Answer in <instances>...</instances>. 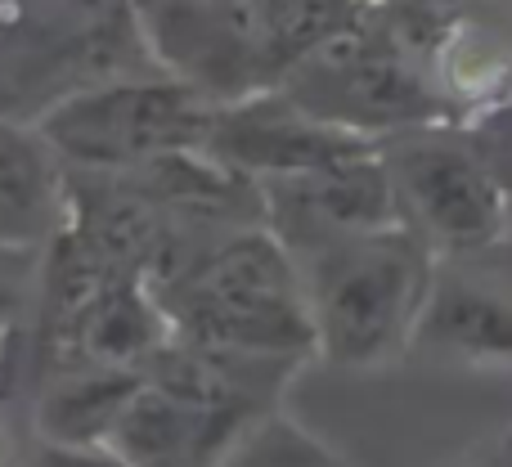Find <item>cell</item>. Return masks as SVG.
Segmentation results:
<instances>
[{"label":"cell","mask_w":512,"mask_h":467,"mask_svg":"<svg viewBox=\"0 0 512 467\" xmlns=\"http://www.w3.org/2000/svg\"><path fill=\"white\" fill-rule=\"evenodd\" d=\"M153 297L167 310L171 333L194 346L297 364L315 355L301 265L265 225L212 238Z\"/></svg>","instance_id":"6da1fadb"},{"label":"cell","mask_w":512,"mask_h":467,"mask_svg":"<svg viewBox=\"0 0 512 467\" xmlns=\"http://www.w3.org/2000/svg\"><path fill=\"white\" fill-rule=\"evenodd\" d=\"M301 283L315 324V355L342 369H378L414 346L432 292V247L409 225L301 256Z\"/></svg>","instance_id":"7a4b0ae2"},{"label":"cell","mask_w":512,"mask_h":467,"mask_svg":"<svg viewBox=\"0 0 512 467\" xmlns=\"http://www.w3.org/2000/svg\"><path fill=\"white\" fill-rule=\"evenodd\" d=\"M212 99L162 68L86 86L36 117L68 171L126 176L158 158L203 149Z\"/></svg>","instance_id":"3957f363"},{"label":"cell","mask_w":512,"mask_h":467,"mask_svg":"<svg viewBox=\"0 0 512 467\" xmlns=\"http://www.w3.org/2000/svg\"><path fill=\"white\" fill-rule=\"evenodd\" d=\"M279 90L319 122L378 144L418 126H441L454 113L432 72L382 32L369 5L351 27L292 63L279 77Z\"/></svg>","instance_id":"277c9868"},{"label":"cell","mask_w":512,"mask_h":467,"mask_svg":"<svg viewBox=\"0 0 512 467\" xmlns=\"http://www.w3.org/2000/svg\"><path fill=\"white\" fill-rule=\"evenodd\" d=\"M400 221L432 252H486L508 234V194L490 162L463 140L418 126L382 140Z\"/></svg>","instance_id":"5b68a950"},{"label":"cell","mask_w":512,"mask_h":467,"mask_svg":"<svg viewBox=\"0 0 512 467\" xmlns=\"http://www.w3.org/2000/svg\"><path fill=\"white\" fill-rule=\"evenodd\" d=\"M256 189H261V225L297 261L342 243V238L405 225L382 149L319 171H301V176L261 180Z\"/></svg>","instance_id":"8992f818"},{"label":"cell","mask_w":512,"mask_h":467,"mask_svg":"<svg viewBox=\"0 0 512 467\" xmlns=\"http://www.w3.org/2000/svg\"><path fill=\"white\" fill-rule=\"evenodd\" d=\"M378 149H382L378 140H364V135H351L342 126H328L319 117H310L279 86L230 99V104H212L207 135H203L207 158L256 180V185L333 167V162H351Z\"/></svg>","instance_id":"52a82bcc"},{"label":"cell","mask_w":512,"mask_h":467,"mask_svg":"<svg viewBox=\"0 0 512 467\" xmlns=\"http://www.w3.org/2000/svg\"><path fill=\"white\" fill-rule=\"evenodd\" d=\"M256 423L140 382L104 445L126 467H221Z\"/></svg>","instance_id":"ba28073f"},{"label":"cell","mask_w":512,"mask_h":467,"mask_svg":"<svg viewBox=\"0 0 512 467\" xmlns=\"http://www.w3.org/2000/svg\"><path fill=\"white\" fill-rule=\"evenodd\" d=\"M68 225V167L32 122L0 113V243L45 252Z\"/></svg>","instance_id":"9c48e42d"},{"label":"cell","mask_w":512,"mask_h":467,"mask_svg":"<svg viewBox=\"0 0 512 467\" xmlns=\"http://www.w3.org/2000/svg\"><path fill=\"white\" fill-rule=\"evenodd\" d=\"M432 81L450 108H490L512 99V0H454L445 36L432 54Z\"/></svg>","instance_id":"30bf717a"},{"label":"cell","mask_w":512,"mask_h":467,"mask_svg":"<svg viewBox=\"0 0 512 467\" xmlns=\"http://www.w3.org/2000/svg\"><path fill=\"white\" fill-rule=\"evenodd\" d=\"M414 346L472 364H512V297L459 274L432 279Z\"/></svg>","instance_id":"8fae6325"},{"label":"cell","mask_w":512,"mask_h":467,"mask_svg":"<svg viewBox=\"0 0 512 467\" xmlns=\"http://www.w3.org/2000/svg\"><path fill=\"white\" fill-rule=\"evenodd\" d=\"M140 373L113 369H54L41 373L36 391V441L104 445L117 414L140 387Z\"/></svg>","instance_id":"7c38bea8"},{"label":"cell","mask_w":512,"mask_h":467,"mask_svg":"<svg viewBox=\"0 0 512 467\" xmlns=\"http://www.w3.org/2000/svg\"><path fill=\"white\" fill-rule=\"evenodd\" d=\"M364 0H256V36H261L265 81L279 86V77L301 63L310 50L337 36L360 18Z\"/></svg>","instance_id":"4fadbf2b"},{"label":"cell","mask_w":512,"mask_h":467,"mask_svg":"<svg viewBox=\"0 0 512 467\" xmlns=\"http://www.w3.org/2000/svg\"><path fill=\"white\" fill-rule=\"evenodd\" d=\"M221 467H342L315 436H306L297 423L279 414H265L261 423L234 445V454Z\"/></svg>","instance_id":"5bb4252c"},{"label":"cell","mask_w":512,"mask_h":467,"mask_svg":"<svg viewBox=\"0 0 512 467\" xmlns=\"http://www.w3.org/2000/svg\"><path fill=\"white\" fill-rule=\"evenodd\" d=\"M41 256L45 252L0 243V333H9L32 306L36 288H41Z\"/></svg>","instance_id":"9a60e30c"},{"label":"cell","mask_w":512,"mask_h":467,"mask_svg":"<svg viewBox=\"0 0 512 467\" xmlns=\"http://www.w3.org/2000/svg\"><path fill=\"white\" fill-rule=\"evenodd\" d=\"M23 467H126L108 445H54L36 441Z\"/></svg>","instance_id":"2e32d148"},{"label":"cell","mask_w":512,"mask_h":467,"mask_svg":"<svg viewBox=\"0 0 512 467\" xmlns=\"http://www.w3.org/2000/svg\"><path fill=\"white\" fill-rule=\"evenodd\" d=\"M364 5H396V0H364Z\"/></svg>","instance_id":"e0dca14e"},{"label":"cell","mask_w":512,"mask_h":467,"mask_svg":"<svg viewBox=\"0 0 512 467\" xmlns=\"http://www.w3.org/2000/svg\"><path fill=\"white\" fill-rule=\"evenodd\" d=\"M0 467H5V445H0Z\"/></svg>","instance_id":"ac0fdd59"}]
</instances>
